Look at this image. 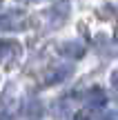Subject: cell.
Wrapping results in <instances>:
<instances>
[{
  "label": "cell",
  "instance_id": "2",
  "mask_svg": "<svg viewBox=\"0 0 118 120\" xmlns=\"http://www.w3.org/2000/svg\"><path fill=\"white\" fill-rule=\"evenodd\" d=\"M74 73L71 67H65V64H58V67H51L45 76V82L47 85H58V82H65V78H69Z\"/></svg>",
  "mask_w": 118,
  "mask_h": 120
},
{
  "label": "cell",
  "instance_id": "4",
  "mask_svg": "<svg viewBox=\"0 0 118 120\" xmlns=\"http://www.w3.org/2000/svg\"><path fill=\"white\" fill-rule=\"evenodd\" d=\"M60 53H62V56H65V58H83L85 56V47H83V45H80V42H65V45H62V47H60Z\"/></svg>",
  "mask_w": 118,
  "mask_h": 120
},
{
  "label": "cell",
  "instance_id": "7",
  "mask_svg": "<svg viewBox=\"0 0 118 120\" xmlns=\"http://www.w3.org/2000/svg\"><path fill=\"white\" fill-rule=\"evenodd\" d=\"M0 4H2V0H0Z\"/></svg>",
  "mask_w": 118,
  "mask_h": 120
},
{
  "label": "cell",
  "instance_id": "5",
  "mask_svg": "<svg viewBox=\"0 0 118 120\" xmlns=\"http://www.w3.org/2000/svg\"><path fill=\"white\" fill-rule=\"evenodd\" d=\"M87 100H89V105H91V107H105L107 94H105L103 89H98V87H94V89L87 94Z\"/></svg>",
  "mask_w": 118,
  "mask_h": 120
},
{
  "label": "cell",
  "instance_id": "3",
  "mask_svg": "<svg viewBox=\"0 0 118 120\" xmlns=\"http://www.w3.org/2000/svg\"><path fill=\"white\" fill-rule=\"evenodd\" d=\"M20 53V45L16 40H0V56L11 60V58H18Z\"/></svg>",
  "mask_w": 118,
  "mask_h": 120
},
{
  "label": "cell",
  "instance_id": "6",
  "mask_svg": "<svg viewBox=\"0 0 118 120\" xmlns=\"http://www.w3.org/2000/svg\"><path fill=\"white\" fill-rule=\"evenodd\" d=\"M103 120H116L114 116H105V118H103Z\"/></svg>",
  "mask_w": 118,
  "mask_h": 120
},
{
  "label": "cell",
  "instance_id": "1",
  "mask_svg": "<svg viewBox=\"0 0 118 120\" xmlns=\"http://www.w3.org/2000/svg\"><path fill=\"white\" fill-rule=\"evenodd\" d=\"M25 27V13L20 9H11V11L0 16V29L4 31H20Z\"/></svg>",
  "mask_w": 118,
  "mask_h": 120
}]
</instances>
